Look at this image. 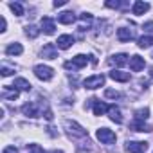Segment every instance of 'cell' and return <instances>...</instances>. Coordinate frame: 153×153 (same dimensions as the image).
Here are the masks:
<instances>
[{
  "instance_id": "cell-5",
  "label": "cell",
  "mask_w": 153,
  "mask_h": 153,
  "mask_svg": "<svg viewBox=\"0 0 153 153\" xmlns=\"http://www.w3.org/2000/svg\"><path fill=\"white\" fill-rule=\"evenodd\" d=\"M96 137H97V140H101L103 144H114L115 142V133L112 131V130H108V128H99L97 131H96Z\"/></svg>"
},
{
  "instance_id": "cell-4",
  "label": "cell",
  "mask_w": 153,
  "mask_h": 153,
  "mask_svg": "<svg viewBox=\"0 0 153 153\" xmlns=\"http://www.w3.org/2000/svg\"><path fill=\"white\" fill-rule=\"evenodd\" d=\"M103 85H105V76H103V74L90 76V78H87V79L83 81V87L88 88V90H96V88H99V87H103Z\"/></svg>"
},
{
  "instance_id": "cell-29",
  "label": "cell",
  "mask_w": 153,
  "mask_h": 153,
  "mask_svg": "<svg viewBox=\"0 0 153 153\" xmlns=\"http://www.w3.org/2000/svg\"><path fill=\"white\" fill-rule=\"evenodd\" d=\"M13 72H15V68H11V67H6V65L2 67V76H4V78H7V76H11Z\"/></svg>"
},
{
  "instance_id": "cell-7",
  "label": "cell",
  "mask_w": 153,
  "mask_h": 153,
  "mask_svg": "<svg viewBox=\"0 0 153 153\" xmlns=\"http://www.w3.org/2000/svg\"><path fill=\"white\" fill-rule=\"evenodd\" d=\"M144 67H146V61H144L142 56H137V54H135V56L130 58V68H131L133 72H140Z\"/></svg>"
},
{
  "instance_id": "cell-10",
  "label": "cell",
  "mask_w": 153,
  "mask_h": 153,
  "mask_svg": "<svg viewBox=\"0 0 153 153\" xmlns=\"http://www.w3.org/2000/svg\"><path fill=\"white\" fill-rule=\"evenodd\" d=\"M42 56H43L45 59H56V58H58V51H56V47H54L52 43H47V45H43Z\"/></svg>"
},
{
  "instance_id": "cell-28",
  "label": "cell",
  "mask_w": 153,
  "mask_h": 153,
  "mask_svg": "<svg viewBox=\"0 0 153 153\" xmlns=\"http://www.w3.org/2000/svg\"><path fill=\"white\" fill-rule=\"evenodd\" d=\"M105 96H106V97H112V99H117V97H121V94H119L117 90H110V88L105 92Z\"/></svg>"
},
{
  "instance_id": "cell-15",
  "label": "cell",
  "mask_w": 153,
  "mask_h": 153,
  "mask_svg": "<svg viewBox=\"0 0 153 153\" xmlns=\"http://www.w3.org/2000/svg\"><path fill=\"white\" fill-rule=\"evenodd\" d=\"M90 103L94 105V115H103V114H105V112H106V110L110 108V106H106L105 103L97 101L96 97H92V99H90Z\"/></svg>"
},
{
  "instance_id": "cell-30",
  "label": "cell",
  "mask_w": 153,
  "mask_h": 153,
  "mask_svg": "<svg viewBox=\"0 0 153 153\" xmlns=\"http://www.w3.org/2000/svg\"><path fill=\"white\" fill-rule=\"evenodd\" d=\"M123 6H126V4H123V2H106V7H114V9L123 7Z\"/></svg>"
},
{
  "instance_id": "cell-21",
  "label": "cell",
  "mask_w": 153,
  "mask_h": 153,
  "mask_svg": "<svg viewBox=\"0 0 153 153\" xmlns=\"http://www.w3.org/2000/svg\"><path fill=\"white\" fill-rule=\"evenodd\" d=\"M24 52V47L20 45V43H11L7 49H6V54L7 56H20Z\"/></svg>"
},
{
  "instance_id": "cell-11",
  "label": "cell",
  "mask_w": 153,
  "mask_h": 153,
  "mask_svg": "<svg viewBox=\"0 0 153 153\" xmlns=\"http://www.w3.org/2000/svg\"><path fill=\"white\" fill-rule=\"evenodd\" d=\"M110 78L114 79V81H121V83H126V81H130V72H123V70H112L110 72Z\"/></svg>"
},
{
  "instance_id": "cell-31",
  "label": "cell",
  "mask_w": 153,
  "mask_h": 153,
  "mask_svg": "<svg viewBox=\"0 0 153 153\" xmlns=\"http://www.w3.org/2000/svg\"><path fill=\"white\" fill-rule=\"evenodd\" d=\"M142 29H144L146 33H153V22H146V24L142 25Z\"/></svg>"
},
{
  "instance_id": "cell-19",
  "label": "cell",
  "mask_w": 153,
  "mask_h": 153,
  "mask_svg": "<svg viewBox=\"0 0 153 153\" xmlns=\"http://www.w3.org/2000/svg\"><path fill=\"white\" fill-rule=\"evenodd\" d=\"M108 114H110V119H112L114 123H117V124H121V123H123V115H121V110H119L117 106H114V105H112V106L108 108Z\"/></svg>"
},
{
  "instance_id": "cell-27",
  "label": "cell",
  "mask_w": 153,
  "mask_h": 153,
  "mask_svg": "<svg viewBox=\"0 0 153 153\" xmlns=\"http://www.w3.org/2000/svg\"><path fill=\"white\" fill-rule=\"evenodd\" d=\"M29 153H45V151H43L42 146H38V144H31V146H29Z\"/></svg>"
},
{
  "instance_id": "cell-24",
  "label": "cell",
  "mask_w": 153,
  "mask_h": 153,
  "mask_svg": "<svg viewBox=\"0 0 153 153\" xmlns=\"http://www.w3.org/2000/svg\"><path fill=\"white\" fill-rule=\"evenodd\" d=\"M148 117H149V108H140V110L135 112V119L137 121H146Z\"/></svg>"
},
{
  "instance_id": "cell-14",
  "label": "cell",
  "mask_w": 153,
  "mask_h": 153,
  "mask_svg": "<svg viewBox=\"0 0 153 153\" xmlns=\"http://www.w3.org/2000/svg\"><path fill=\"white\" fill-rule=\"evenodd\" d=\"M56 43H58V47H59V49H63V51H65V49H68L70 45H74V38H72L70 34H61V36L58 38V42H56Z\"/></svg>"
},
{
  "instance_id": "cell-9",
  "label": "cell",
  "mask_w": 153,
  "mask_h": 153,
  "mask_svg": "<svg viewBox=\"0 0 153 153\" xmlns=\"http://www.w3.org/2000/svg\"><path fill=\"white\" fill-rule=\"evenodd\" d=\"M22 114L27 115V117H38L40 115V110H38V106L34 103H25L22 106Z\"/></svg>"
},
{
  "instance_id": "cell-33",
  "label": "cell",
  "mask_w": 153,
  "mask_h": 153,
  "mask_svg": "<svg viewBox=\"0 0 153 153\" xmlns=\"http://www.w3.org/2000/svg\"><path fill=\"white\" fill-rule=\"evenodd\" d=\"M0 22H2V33L6 31V27H7V22H6V18L4 16H0Z\"/></svg>"
},
{
  "instance_id": "cell-13",
  "label": "cell",
  "mask_w": 153,
  "mask_h": 153,
  "mask_svg": "<svg viewBox=\"0 0 153 153\" xmlns=\"http://www.w3.org/2000/svg\"><path fill=\"white\" fill-rule=\"evenodd\" d=\"M117 40L119 42H130V40H133V31L126 29V27L117 29Z\"/></svg>"
},
{
  "instance_id": "cell-2",
  "label": "cell",
  "mask_w": 153,
  "mask_h": 153,
  "mask_svg": "<svg viewBox=\"0 0 153 153\" xmlns=\"http://www.w3.org/2000/svg\"><path fill=\"white\" fill-rule=\"evenodd\" d=\"M33 72H34L36 78L42 79V81H51V79L54 78V68H51V67H47V65H36V67L33 68Z\"/></svg>"
},
{
  "instance_id": "cell-36",
  "label": "cell",
  "mask_w": 153,
  "mask_h": 153,
  "mask_svg": "<svg viewBox=\"0 0 153 153\" xmlns=\"http://www.w3.org/2000/svg\"><path fill=\"white\" fill-rule=\"evenodd\" d=\"M78 153H87V151H83V149H78Z\"/></svg>"
},
{
  "instance_id": "cell-23",
  "label": "cell",
  "mask_w": 153,
  "mask_h": 153,
  "mask_svg": "<svg viewBox=\"0 0 153 153\" xmlns=\"http://www.w3.org/2000/svg\"><path fill=\"white\" fill-rule=\"evenodd\" d=\"M140 49H148V47H151L153 45V36H142V38H139V43H137Z\"/></svg>"
},
{
  "instance_id": "cell-17",
  "label": "cell",
  "mask_w": 153,
  "mask_h": 153,
  "mask_svg": "<svg viewBox=\"0 0 153 153\" xmlns=\"http://www.w3.org/2000/svg\"><path fill=\"white\" fill-rule=\"evenodd\" d=\"M108 63L117 65V67H123V65L128 63V56H126V54H115V56H112V58L108 59Z\"/></svg>"
},
{
  "instance_id": "cell-18",
  "label": "cell",
  "mask_w": 153,
  "mask_h": 153,
  "mask_svg": "<svg viewBox=\"0 0 153 153\" xmlns=\"http://www.w3.org/2000/svg\"><path fill=\"white\" fill-rule=\"evenodd\" d=\"M2 97L4 99H16L18 97V88L16 87H4V92H2Z\"/></svg>"
},
{
  "instance_id": "cell-12",
  "label": "cell",
  "mask_w": 153,
  "mask_h": 153,
  "mask_svg": "<svg viewBox=\"0 0 153 153\" xmlns=\"http://www.w3.org/2000/svg\"><path fill=\"white\" fill-rule=\"evenodd\" d=\"M148 9H149V4H148V2H140V0H137V2H133L131 13L137 15V16H140V15H144Z\"/></svg>"
},
{
  "instance_id": "cell-35",
  "label": "cell",
  "mask_w": 153,
  "mask_h": 153,
  "mask_svg": "<svg viewBox=\"0 0 153 153\" xmlns=\"http://www.w3.org/2000/svg\"><path fill=\"white\" fill-rule=\"evenodd\" d=\"M52 153H63V151H61V149H54Z\"/></svg>"
},
{
  "instance_id": "cell-22",
  "label": "cell",
  "mask_w": 153,
  "mask_h": 153,
  "mask_svg": "<svg viewBox=\"0 0 153 153\" xmlns=\"http://www.w3.org/2000/svg\"><path fill=\"white\" fill-rule=\"evenodd\" d=\"M13 87H16V88H20V90H25V92H29L33 85H31L27 79H24V78H18V79H15V85H13Z\"/></svg>"
},
{
  "instance_id": "cell-3",
  "label": "cell",
  "mask_w": 153,
  "mask_h": 153,
  "mask_svg": "<svg viewBox=\"0 0 153 153\" xmlns=\"http://www.w3.org/2000/svg\"><path fill=\"white\" fill-rule=\"evenodd\" d=\"M88 63V56H83V54H78V56H74L70 61H67L63 67L67 70H78V68H83L85 65Z\"/></svg>"
},
{
  "instance_id": "cell-6",
  "label": "cell",
  "mask_w": 153,
  "mask_h": 153,
  "mask_svg": "<svg viewBox=\"0 0 153 153\" xmlns=\"http://www.w3.org/2000/svg\"><path fill=\"white\" fill-rule=\"evenodd\" d=\"M126 151L128 153H146L148 151V142H144V140H128L126 142Z\"/></svg>"
},
{
  "instance_id": "cell-20",
  "label": "cell",
  "mask_w": 153,
  "mask_h": 153,
  "mask_svg": "<svg viewBox=\"0 0 153 153\" xmlns=\"http://www.w3.org/2000/svg\"><path fill=\"white\" fill-rule=\"evenodd\" d=\"M74 20H76V16H74L72 11H65V13H61V15L58 16V22H59V24H65V25L72 24Z\"/></svg>"
},
{
  "instance_id": "cell-1",
  "label": "cell",
  "mask_w": 153,
  "mask_h": 153,
  "mask_svg": "<svg viewBox=\"0 0 153 153\" xmlns=\"http://www.w3.org/2000/svg\"><path fill=\"white\" fill-rule=\"evenodd\" d=\"M65 128H67V133H68L70 137H78V139H85V137H88L87 130H85L83 126H79L76 121H65Z\"/></svg>"
},
{
  "instance_id": "cell-32",
  "label": "cell",
  "mask_w": 153,
  "mask_h": 153,
  "mask_svg": "<svg viewBox=\"0 0 153 153\" xmlns=\"http://www.w3.org/2000/svg\"><path fill=\"white\" fill-rule=\"evenodd\" d=\"M2 153H18V149H16L15 146H7V148H4Z\"/></svg>"
},
{
  "instance_id": "cell-26",
  "label": "cell",
  "mask_w": 153,
  "mask_h": 153,
  "mask_svg": "<svg viewBox=\"0 0 153 153\" xmlns=\"http://www.w3.org/2000/svg\"><path fill=\"white\" fill-rule=\"evenodd\" d=\"M9 7H11V11H13L16 16H22V15H24V7H22V4L13 2V4H9Z\"/></svg>"
},
{
  "instance_id": "cell-16",
  "label": "cell",
  "mask_w": 153,
  "mask_h": 153,
  "mask_svg": "<svg viewBox=\"0 0 153 153\" xmlns=\"http://www.w3.org/2000/svg\"><path fill=\"white\" fill-rule=\"evenodd\" d=\"M130 130H133V131H151V126L149 124H144V121H133L131 124H130Z\"/></svg>"
},
{
  "instance_id": "cell-8",
  "label": "cell",
  "mask_w": 153,
  "mask_h": 153,
  "mask_svg": "<svg viewBox=\"0 0 153 153\" xmlns=\"http://www.w3.org/2000/svg\"><path fill=\"white\" fill-rule=\"evenodd\" d=\"M42 31H43L45 34H54L56 24H54V20H52L51 16H43V18H42Z\"/></svg>"
},
{
  "instance_id": "cell-25",
  "label": "cell",
  "mask_w": 153,
  "mask_h": 153,
  "mask_svg": "<svg viewBox=\"0 0 153 153\" xmlns=\"http://www.w3.org/2000/svg\"><path fill=\"white\" fill-rule=\"evenodd\" d=\"M25 34H27L29 38H36V36L40 34V29H38L36 25H27V27H25Z\"/></svg>"
},
{
  "instance_id": "cell-34",
  "label": "cell",
  "mask_w": 153,
  "mask_h": 153,
  "mask_svg": "<svg viewBox=\"0 0 153 153\" xmlns=\"http://www.w3.org/2000/svg\"><path fill=\"white\" fill-rule=\"evenodd\" d=\"M67 2H65V0H59V2H58V0H56V2H54V7H61V6H65Z\"/></svg>"
}]
</instances>
